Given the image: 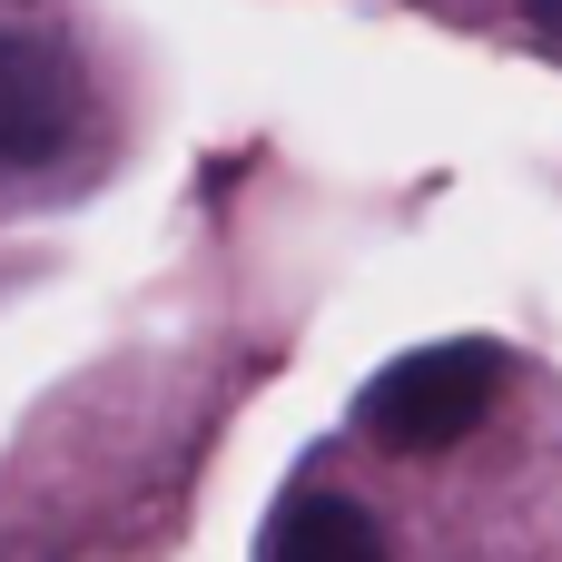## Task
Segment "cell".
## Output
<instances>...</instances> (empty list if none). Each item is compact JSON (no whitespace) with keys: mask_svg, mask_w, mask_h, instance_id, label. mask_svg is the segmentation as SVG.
Wrapping results in <instances>:
<instances>
[{"mask_svg":"<svg viewBox=\"0 0 562 562\" xmlns=\"http://www.w3.org/2000/svg\"><path fill=\"white\" fill-rule=\"evenodd\" d=\"M79 119H89V89H79V59L59 40H30V30H0V168H49L79 148Z\"/></svg>","mask_w":562,"mask_h":562,"instance_id":"obj_2","label":"cell"},{"mask_svg":"<svg viewBox=\"0 0 562 562\" xmlns=\"http://www.w3.org/2000/svg\"><path fill=\"white\" fill-rule=\"evenodd\" d=\"M257 553H267V562H316V553H336V562H375V553H385V524H375L366 504H346V494H316V484H296V494L267 514Z\"/></svg>","mask_w":562,"mask_h":562,"instance_id":"obj_3","label":"cell"},{"mask_svg":"<svg viewBox=\"0 0 562 562\" xmlns=\"http://www.w3.org/2000/svg\"><path fill=\"white\" fill-rule=\"evenodd\" d=\"M494 395H504V346L445 336V346H415V356L375 366L366 395H356V425L385 454H454L494 415Z\"/></svg>","mask_w":562,"mask_h":562,"instance_id":"obj_1","label":"cell"}]
</instances>
